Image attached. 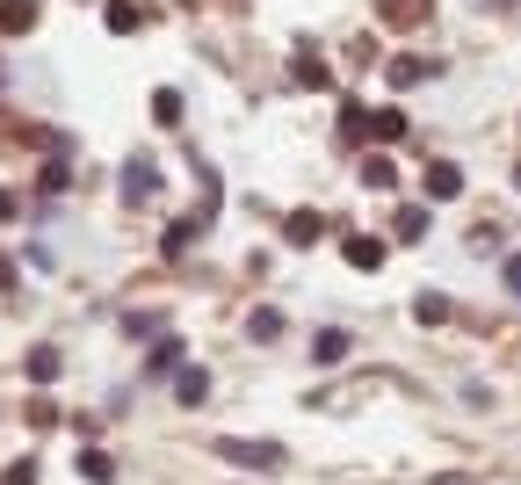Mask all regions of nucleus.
<instances>
[{
	"label": "nucleus",
	"mask_w": 521,
	"mask_h": 485,
	"mask_svg": "<svg viewBox=\"0 0 521 485\" xmlns=\"http://www.w3.org/2000/svg\"><path fill=\"white\" fill-rule=\"evenodd\" d=\"M109 29H116V37H131V29H138V8H131V0H109Z\"/></svg>",
	"instance_id": "19"
},
{
	"label": "nucleus",
	"mask_w": 521,
	"mask_h": 485,
	"mask_svg": "<svg viewBox=\"0 0 521 485\" xmlns=\"http://www.w3.org/2000/svg\"><path fill=\"white\" fill-rule=\"evenodd\" d=\"M218 457H225V464H247V471H283V449H275V442H261V435H254V442L225 435V442H218Z\"/></svg>",
	"instance_id": "2"
},
{
	"label": "nucleus",
	"mask_w": 521,
	"mask_h": 485,
	"mask_svg": "<svg viewBox=\"0 0 521 485\" xmlns=\"http://www.w3.org/2000/svg\"><path fill=\"white\" fill-rule=\"evenodd\" d=\"M275 333H283V312H275V305L247 312V341H275Z\"/></svg>",
	"instance_id": "12"
},
{
	"label": "nucleus",
	"mask_w": 521,
	"mask_h": 485,
	"mask_svg": "<svg viewBox=\"0 0 521 485\" xmlns=\"http://www.w3.org/2000/svg\"><path fill=\"white\" fill-rule=\"evenodd\" d=\"M196 239H203V218H189V225H174V232L160 239V254H167V261H181V254L196 247Z\"/></svg>",
	"instance_id": "9"
},
{
	"label": "nucleus",
	"mask_w": 521,
	"mask_h": 485,
	"mask_svg": "<svg viewBox=\"0 0 521 485\" xmlns=\"http://www.w3.org/2000/svg\"><path fill=\"white\" fill-rule=\"evenodd\" d=\"M37 29V0H0V37H22Z\"/></svg>",
	"instance_id": "7"
},
{
	"label": "nucleus",
	"mask_w": 521,
	"mask_h": 485,
	"mask_svg": "<svg viewBox=\"0 0 521 485\" xmlns=\"http://www.w3.org/2000/svg\"><path fill=\"white\" fill-rule=\"evenodd\" d=\"M29 377L51 384V377H58V348H29Z\"/></svg>",
	"instance_id": "18"
},
{
	"label": "nucleus",
	"mask_w": 521,
	"mask_h": 485,
	"mask_svg": "<svg viewBox=\"0 0 521 485\" xmlns=\"http://www.w3.org/2000/svg\"><path fill=\"white\" fill-rule=\"evenodd\" d=\"M290 73H297V87H326V58H319V44H297Z\"/></svg>",
	"instance_id": "6"
},
{
	"label": "nucleus",
	"mask_w": 521,
	"mask_h": 485,
	"mask_svg": "<svg viewBox=\"0 0 521 485\" xmlns=\"http://www.w3.org/2000/svg\"><path fill=\"white\" fill-rule=\"evenodd\" d=\"M427 196H435V203L464 196V167H456V160H435V167H427Z\"/></svg>",
	"instance_id": "4"
},
{
	"label": "nucleus",
	"mask_w": 521,
	"mask_h": 485,
	"mask_svg": "<svg viewBox=\"0 0 521 485\" xmlns=\"http://www.w3.org/2000/svg\"><path fill=\"white\" fill-rule=\"evenodd\" d=\"M362 181H370V189H391L398 167H391V160H362Z\"/></svg>",
	"instance_id": "20"
},
{
	"label": "nucleus",
	"mask_w": 521,
	"mask_h": 485,
	"mask_svg": "<svg viewBox=\"0 0 521 485\" xmlns=\"http://www.w3.org/2000/svg\"><path fill=\"white\" fill-rule=\"evenodd\" d=\"M370 138H384V145L406 138V109H377V116H370Z\"/></svg>",
	"instance_id": "14"
},
{
	"label": "nucleus",
	"mask_w": 521,
	"mask_h": 485,
	"mask_svg": "<svg viewBox=\"0 0 521 485\" xmlns=\"http://www.w3.org/2000/svg\"><path fill=\"white\" fill-rule=\"evenodd\" d=\"M514 181H521V167H514Z\"/></svg>",
	"instance_id": "26"
},
{
	"label": "nucleus",
	"mask_w": 521,
	"mask_h": 485,
	"mask_svg": "<svg viewBox=\"0 0 521 485\" xmlns=\"http://www.w3.org/2000/svg\"><path fill=\"white\" fill-rule=\"evenodd\" d=\"M391 87H413V80H427V73H435V66H427V58H391Z\"/></svg>",
	"instance_id": "13"
},
{
	"label": "nucleus",
	"mask_w": 521,
	"mask_h": 485,
	"mask_svg": "<svg viewBox=\"0 0 521 485\" xmlns=\"http://www.w3.org/2000/svg\"><path fill=\"white\" fill-rule=\"evenodd\" d=\"M152 124H181V95H174V87H160V95H152Z\"/></svg>",
	"instance_id": "15"
},
{
	"label": "nucleus",
	"mask_w": 521,
	"mask_h": 485,
	"mask_svg": "<svg viewBox=\"0 0 521 485\" xmlns=\"http://www.w3.org/2000/svg\"><path fill=\"white\" fill-rule=\"evenodd\" d=\"M174 399L181 406H203L210 399V370H203V362H181V370H174Z\"/></svg>",
	"instance_id": "3"
},
{
	"label": "nucleus",
	"mask_w": 521,
	"mask_h": 485,
	"mask_svg": "<svg viewBox=\"0 0 521 485\" xmlns=\"http://www.w3.org/2000/svg\"><path fill=\"white\" fill-rule=\"evenodd\" d=\"M341 254H348V268H384V239L348 232V239H341Z\"/></svg>",
	"instance_id": "5"
},
{
	"label": "nucleus",
	"mask_w": 521,
	"mask_h": 485,
	"mask_svg": "<svg viewBox=\"0 0 521 485\" xmlns=\"http://www.w3.org/2000/svg\"><path fill=\"white\" fill-rule=\"evenodd\" d=\"M413 319H420V326H442V319H449V297H442V290H420V297H413Z\"/></svg>",
	"instance_id": "11"
},
{
	"label": "nucleus",
	"mask_w": 521,
	"mask_h": 485,
	"mask_svg": "<svg viewBox=\"0 0 521 485\" xmlns=\"http://www.w3.org/2000/svg\"><path fill=\"white\" fill-rule=\"evenodd\" d=\"M0 218H15V196H8V189H0Z\"/></svg>",
	"instance_id": "25"
},
{
	"label": "nucleus",
	"mask_w": 521,
	"mask_h": 485,
	"mask_svg": "<svg viewBox=\"0 0 521 485\" xmlns=\"http://www.w3.org/2000/svg\"><path fill=\"white\" fill-rule=\"evenodd\" d=\"M80 478H87V485H116V457H109V449H87V457H80Z\"/></svg>",
	"instance_id": "10"
},
{
	"label": "nucleus",
	"mask_w": 521,
	"mask_h": 485,
	"mask_svg": "<svg viewBox=\"0 0 521 485\" xmlns=\"http://www.w3.org/2000/svg\"><path fill=\"white\" fill-rule=\"evenodd\" d=\"M124 333H131V341H145V333H160V312H131V319H124Z\"/></svg>",
	"instance_id": "21"
},
{
	"label": "nucleus",
	"mask_w": 521,
	"mask_h": 485,
	"mask_svg": "<svg viewBox=\"0 0 521 485\" xmlns=\"http://www.w3.org/2000/svg\"><path fill=\"white\" fill-rule=\"evenodd\" d=\"M0 290H15V261L8 254H0Z\"/></svg>",
	"instance_id": "24"
},
{
	"label": "nucleus",
	"mask_w": 521,
	"mask_h": 485,
	"mask_svg": "<svg viewBox=\"0 0 521 485\" xmlns=\"http://www.w3.org/2000/svg\"><path fill=\"white\" fill-rule=\"evenodd\" d=\"M312 355H319V362H341V355H348V333H341V326H326L319 341H312Z\"/></svg>",
	"instance_id": "16"
},
{
	"label": "nucleus",
	"mask_w": 521,
	"mask_h": 485,
	"mask_svg": "<svg viewBox=\"0 0 521 485\" xmlns=\"http://www.w3.org/2000/svg\"><path fill=\"white\" fill-rule=\"evenodd\" d=\"M319 210H297V218H283V239H290V247H319Z\"/></svg>",
	"instance_id": "8"
},
{
	"label": "nucleus",
	"mask_w": 521,
	"mask_h": 485,
	"mask_svg": "<svg viewBox=\"0 0 521 485\" xmlns=\"http://www.w3.org/2000/svg\"><path fill=\"white\" fill-rule=\"evenodd\" d=\"M500 276H507V290L521 297V254H507V268H500Z\"/></svg>",
	"instance_id": "23"
},
{
	"label": "nucleus",
	"mask_w": 521,
	"mask_h": 485,
	"mask_svg": "<svg viewBox=\"0 0 521 485\" xmlns=\"http://www.w3.org/2000/svg\"><path fill=\"white\" fill-rule=\"evenodd\" d=\"M391 239H427V210H398V218H391Z\"/></svg>",
	"instance_id": "17"
},
{
	"label": "nucleus",
	"mask_w": 521,
	"mask_h": 485,
	"mask_svg": "<svg viewBox=\"0 0 521 485\" xmlns=\"http://www.w3.org/2000/svg\"><path fill=\"white\" fill-rule=\"evenodd\" d=\"M116 196H124V203H152V196H160V160L131 153L124 174H116Z\"/></svg>",
	"instance_id": "1"
},
{
	"label": "nucleus",
	"mask_w": 521,
	"mask_h": 485,
	"mask_svg": "<svg viewBox=\"0 0 521 485\" xmlns=\"http://www.w3.org/2000/svg\"><path fill=\"white\" fill-rule=\"evenodd\" d=\"M391 15H398V22H420V15H427V0H391Z\"/></svg>",
	"instance_id": "22"
}]
</instances>
